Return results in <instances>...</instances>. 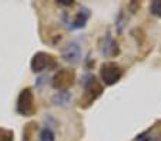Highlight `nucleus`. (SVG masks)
Instances as JSON below:
<instances>
[{
  "label": "nucleus",
  "mask_w": 161,
  "mask_h": 141,
  "mask_svg": "<svg viewBox=\"0 0 161 141\" xmlns=\"http://www.w3.org/2000/svg\"><path fill=\"white\" fill-rule=\"evenodd\" d=\"M84 94L81 97L80 106L83 108H87L91 103H94V100L103 93V86L97 81L94 76H86L84 77Z\"/></svg>",
  "instance_id": "obj_1"
},
{
  "label": "nucleus",
  "mask_w": 161,
  "mask_h": 141,
  "mask_svg": "<svg viewBox=\"0 0 161 141\" xmlns=\"http://www.w3.org/2000/svg\"><path fill=\"white\" fill-rule=\"evenodd\" d=\"M16 110L20 116L30 117L36 113V106H34V95L31 89H25L21 90L17 98V106Z\"/></svg>",
  "instance_id": "obj_2"
},
{
  "label": "nucleus",
  "mask_w": 161,
  "mask_h": 141,
  "mask_svg": "<svg viewBox=\"0 0 161 141\" xmlns=\"http://www.w3.org/2000/svg\"><path fill=\"white\" fill-rule=\"evenodd\" d=\"M100 77H101V81L106 86H113V84H116L123 77V68L117 63H113V62L103 63L100 67Z\"/></svg>",
  "instance_id": "obj_3"
},
{
  "label": "nucleus",
  "mask_w": 161,
  "mask_h": 141,
  "mask_svg": "<svg viewBox=\"0 0 161 141\" xmlns=\"http://www.w3.org/2000/svg\"><path fill=\"white\" fill-rule=\"evenodd\" d=\"M30 67L33 70V73H40V71H44V70H53V68H56L57 67V62L49 53L39 52L31 58Z\"/></svg>",
  "instance_id": "obj_4"
},
{
  "label": "nucleus",
  "mask_w": 161,
  "mask_h": 141,
  "mask_svg": "<svg viewBox=\"0 0 161 141\" xmlns=\"http://www.w3.org/2000/svg\"><path fill=\"white\" fill-rule=\"evenodd\" d=\"M76 81V71L73 68H61L53 77V87L60 91L69 90Z\"/></svg>",
  "instance_id": "obj_5"
},
{
  "label": "nucleus",
  "mask_w": 161,
  "mask_h": 141,
  "mask_svg": "<svg viewBox=\"0 0 161 141\" xmlns=\"http://www.w3.org/2000/svg\"><path fill=\"white\" fill-rule=\"evenodd\" d=\"M61 56L69 63H79L80 58H81V49H80V46L76 41H71L63 49Z\"/></svg>",
  "instance_id": "obj_6"
},
{
  "label": "nucleus",
  "mask_w": 161,
  "mask_h": 141,
  "mask_svg": "<svg viewBox=\"0 0 161 141\" xmlns=\"http://www.w3.org/2000/svg\"><path fill=\"white\" fill-rule=\"evenodd\" d=\"M88 20V12L87 10H83V12H79V14H77L76 20L73 22V27L74 29H80V27H84L86 23H87Z\"/></svg>",
  "instance_id": "obj_7"
},
{
  "label": "nucleus",
  "mask_w": 161,
  "mask_h": 141,
  "mask_svg": "<svg viewBox=\"0 0 161 141\" xmlns=\"http://www.w3.org/2000/svg\"><path fill=\"white\" fill-rule=\"evenodd\" d=\"M54 133L52 131L50 128H43L40 131V141H54Z\"/></svg>",
  "instance_id": "obj_8"
},
{
  "label": "nucleus",
  "mask_w": 161,
  "mask_h": 141,
  "mask_svg": "<svg viewBox=\"0 0 161 141\" xmlns=\"http://www.w3.org/2000/svg\"><path fill=\"white\" fill-rule=\"evenodd\" d=\"M150 13L153 16H155V17H161V0L160 2L155 0V2H153L150 4Z\"/></svg>",
  "instance_id": "obj_9"
},
{
  "label": "nucleus",
  "mask_w": 161,
  "mask_h": 141,
  "mask_svg": "<svg viewBox=\"0 0 161 141\" xmlns=\"http://www.w3.org/2000/svg\"><path fill=\"white\" fill-rule=\"evenodd\" d=\"M0 141H13V133L12 131H4V135L0 138Z\"/></svg>",
  "instance_id": "obj_10"
},
{
  "label": "nucleus",
  "mask_w": 161,
  "mask_h": 141,
  "mask_svg": "<svg viewBox=\"0 0 161 141\" xmlns=\"http://www.w3.org/2000/svg\"><path fill=\"white\" fill-rule=\"evenodd\" d=\"M58 4H63V6H73L74 2L73 0H57Z\"/></svg>",
  "instance_id": "obj_11"
},
{
  "label": "nucleus",
  "mask_w": 161,
  "mask_h": 141,
  "mask_svg": "<svg viewBox=\"0 0 161 141\" xmlns=\"http://www.w3.org/2000/svg\"><path fill=\"white\" fill-rule=\"evenodd\" d=\"M138 141H150V140L146 138V137H138Z\"/></svg>",
  "instance_id": "obj_12"
}]
</instances>
